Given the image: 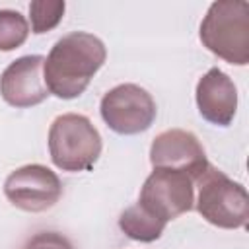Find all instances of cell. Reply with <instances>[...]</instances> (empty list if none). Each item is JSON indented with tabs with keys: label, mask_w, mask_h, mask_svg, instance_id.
<instances>
[{
	"label": "cell",
	"mask_w": 249,
	"mask_h": 249,
	"mask_svg": "<svg viewBox=\"0 0 249 249\" xmlns=\"http://www.w3.org/2000/svg\"><path fill=\"white\" fill-rule=\"evenodd\" d=\"M105 58L107 49L93 33L72 31L60 37L43 64L49 93L58 99H76L88 89Z\"/></svg>",
	"instance_id": "6da1fadb"
},
{
	"label": "cell",
	"mask_w": 249,
	"mask_h": 249,
	"mask_svg": "<svg viewBox=\"0 0 249 249\" xmlns=\"http://www.w3.org/2000/svg\"><path fill=\"white\" fill-rule=\"evenodd\" d=\"M198 37L218 58L245 66L249 62V4L243 0H220L210 4L202 18Z\"/></svg>",
	"instance_id": "7a4b0ae2"
},
{
	"label": "cell",
	"mask_w": 249,
	"mask_h": 249,
	"mask_svg": "<svg viewBox=\"0 0 249 249\" xmlns=\"http://www.w3.org/2000/svg\"><path fill=\"white\" fill-rule=\"evenodd\" d=\"M196 212L212 226L222 230L245 228L249 220V196L241 183L230 179L224 171L208 163L195 179Z\"/></svg>",
	"instance_id": "3957f363"
},
{
	"label": "cell",
	"mask_w": 249,
	"mask_h": 249,
	"mask_svg": "<svg viewBox=\"0 0 249 249\" xmlns=\"http://www.w3.org/2000/svg\"><path fill=\"white\" fill-rule=\"evenodd\" d=\"M101 148V134L86 115H58L49 128V154L62 171H89L99 160Z\"/></svg>",
	"instance_id": "277c9868"
},
{
	"label": "cell",
	"mask_w": 249,
	"mask_h": 249,
	"mask_svg": "<svg viewBox=\"0 0 249 249\" xmlns=\"http://www.w3.org/2000/svg\"><path fill=\"white\" fill-rule=\"evenodd\" d=\"M99 113L113 132L132 136L152 126L158 107L154 97L138 84H119L101 97Z\"/></svg>",
	"instance_id": "5b68a950"
},
{
	"label": "cell",
	"mask_w": 249,
	"mask_h": 249,
	"mask_svg": "<svg viewBox=\"0 0 249 249\" xmlns=\"http://www.w3.org/2000/svg\"><path fill=\"white\" fill-rule=\"evenodd\" d=\"M138 204L167 224L193 210L195 179L183 171L154 167L140 189Z\"/></svg>",
	"instance_id": "8992f818"
},
{
	"label": "cell",
	"mask_w": 249,
	"mask_h": 249,
	"mask_svg": "<svg viewBox=\"0 0 249 249\" xmlns=\"http://www.w3.org/2000/svg\"><path fill=\"white\" fill-rule=\"evenodd\" d=\"M4 195L12 206L23 212H45L60 200L62 183L51 167L27 163L6 177Z\"/></svg>",
	"instance_id": "52a82bcc"
},
{
	"label": "cell",
	"mask_w": 249,
	"mask_h": 249,
	"mask_svg": "<svg viewBox=\"0 0 249 249\" xmlns=\"http://www.w3.org/2000/svg\"><path fill=\"white\" fill-rule=\"evenodd\" d=\"M150 163L152 167L183 171L196 179L208 167V158L200 140L191 130L169 128L152 140Z\"/></svg>",
	"instance_id": "ba28073f"
},
{
	"label": "cell",
	"mask_w": 249,
	"mask_h": 249,
	"mask_svg": "<svg viewBox=\"0 0 249 249\" xmlns=\"http://www.w3.org/2000/svg\"><path fill=\"white\" fill-rule=\"evenodd\" d=\"M45 56L25 54L12 60L0 76V95L2 99L16 107L27 109L43 103L51 93L43 76Z\"/></svg>",
	"instance_id": "9c48e42d"
},
{
	"label": "cell",
	"mask_w": 249,
	"mask_h": 249,
	"mask_svg": "<svg viewBox=\"0 0 249 249\" xmlns=\"http://www.w3.org/2000/svg\"><path fill=\"white\" fill-rule=\"evenodd\" d=\"M195 99L204 121L216 126H230L237 111V88L220 68H210L196 84Z\"/></svg>",
	"instance_id": "30bf717a"
},
{
	"label": "cell",
	"mask_w": 249,
	"mask_h": 249,
	"mask_svg": "<svg viewBox=\"0 0 249 249\" xmlns=\"http://www.w3.org/2000/svg\"><path fill=\"white\" fill-rule=\"evenodd\" d=\"M165 226H167L165 222L158 220L154 214H150L138 202L128 206L126 210H123L121 216H119L121 231L126 237H130L134 241H140V243H152V241L160 239Z\"/></svg>",
	"instance_id": "8fae6325"
},
{
	"label": "cell",
	"mask_w": 249,
	"mask_h": 249,
	"mask_svg": "<svg viewBox=\"0 0 249 249\" xmlns=\"http://www.w3.org/2000/svg\"><path fill=\"white\" fill-rule=\"evenodd\" d=\"M64 10H66V4L62 0H33L29 4L31 31L35 35L53 31L62 21Z\"/></svg>",
	"instance_id": "7c38bea8"
},
{
	"label": "cell",
	"mask_w": 249,
	"mask_h": 249,
	"mask_svg": "<svg viewBox=\"0 0 249 249\" xmlns=\"http://www.w3.org/2000/svg\"><path fill=\"white\" fill-rule=\"evenodd\" d=\"M29 23L16 10H0V51L8 53L27 41Z\"/></svg>",
	"instance_id": "4fadbf2b"
},
{
	"label": "cell",
	"mask_w": 249,
	"mask_h": 249,
	"mask_svg": "<svg viewBox=\"0 0 249 249\" xmlns=\"http://www.w3.org/2000/svg\"><path fill=\"white\" fill-rule=\"evenodd\" d=\"M23 249H74L70 239L58 231H39L27 243Z\"/></svg>",
	"instance_id": "5bb4252c"
}]
</instances>
